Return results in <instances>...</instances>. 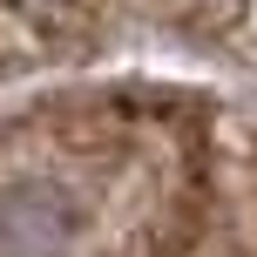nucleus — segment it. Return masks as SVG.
Wrapping results in <instances>:
<instances>
[{
	"label": "nucleus",
	"mask_w": 257,
	"mask_h": 257,
	"mask_svg": "<svg viewBox=\"0 0 257 257\" xmlns=\"http://www.w3.org/2000/svg\"><path fill=\"white\" fill-rule=\"evenodd\" d=\"M0 257H257V115L190 88L7 108Z\"/></svg>",
	"instance_id": "1"
}]
</instances>
